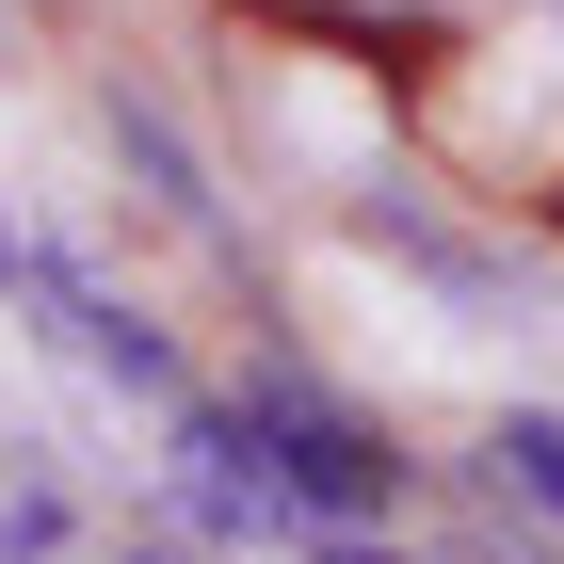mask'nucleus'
<instances>
[{
  "label": "nucleus",
  "instance_id": "nucleus-1",
  "mask_svg": "<svg viewBox=\"0 0 564 564\" xmlns=\"http://www.w3.org/2000/svg\"><path fill=\"white\" fill-rule=\"evenodd\" d=\"M242 452H259V484L274 500H306V517H388V484H403V452L371 420H339V403L323 388H291V371H274V388H242Z\"/></svg>",
  "mask_w": 564,
  "mask_h": 564
},
{
  "label": "nucleus",
  "instance_id": "nucleus-3",
  "mask_svg": "<svg viewBox=\"0 0 564 564\" xmlns=\"http://www.w3.org/2000/svg\"><path fill=\"white\" fill-rule=\"evenodd\" d=\"M484 452H500V500H532V517H564V420H500Z\"/></svg>",
  "mask_w": 564,
  "mask_h": 564
},
{
  "label": "nucleus",
  "instance_id": "nucleus-4",
  "mask_svg": "<svg viewBox=\"0 0 564 564\" xmlns=\"http://www.w3.org/2000/svg\"><path fill=\"white\" fill-rule=\"evenodd\" d=\"M323 564H371V549H323Z\"/></svg>",
  "mask_w": 564,
  "mask_h": 564
},
{
  "label": "nucleus",
  "instance_id": "nucleus-2",
  "mask_svg": "<svg viewBox=\"0 0 564 564\" xmlns=\"http://www.w3.org/2000/svg\"><path fill=\"white\" fill-rule=\"evenodd\" d=\"M0 306H33V323H48V339H65V355H82V371H113V388H145V403L177 388V355H162V323H130V306L97 291V274L65 259V242H33V226H17V210H0Z\"/></svg>",
  "mask_w": 564,
  "mask_h": 564
}]
</instances>
